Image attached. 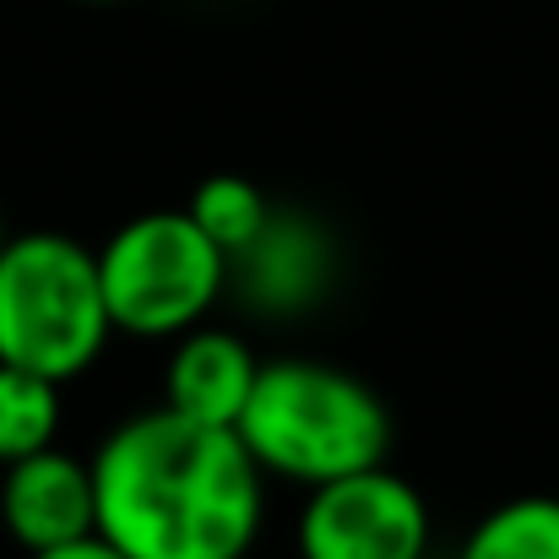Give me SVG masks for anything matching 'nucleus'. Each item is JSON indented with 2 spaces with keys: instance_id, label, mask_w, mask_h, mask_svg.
<instances>
[{
  "instance_id": "9",
  "label": "nucleus",
  "mask_w": 559,
  "mask_h": 559,
  "mask_svg": "<svg viewBox=\"0 0 559 559\" xmlns=\"http://www.w3.org/2000/svg\"><path fill=\"white\" fill-rule=\"evenodd\" d=\"M456 559H559V500L516 495L495 506L462 544Z\"/></svg>"
},
{
  "instance_id": "8",
  "label": "nucleus",
  "mask_w": 559,
  "mask_h": 559,
  "mask_svg": "<svg viewBox=\"0 0 559 559\" xmlns=\"http://www.w3.org/2000/svg\"><path fill=\"white\" fill-rule=\"evenodd\" d=\"M190 217L195 228L234 261V255H255L272 234V206L266 190L245 175H206L201 186L190 190Z\"/></svg>"
},
{
  "instance_id": "4",
  "label": "nucleus",
  "mask_w": 559,
  "mask_h": 559,
  "mask_svg": "<svg viewBox=\"0 0 559 559\" xmlns=\"http://www.w3.org/2000/svg\"><path fill=\"white\" fill-rule=\"evenodd\" d=\"M98 277L115 332L164 343L201 326V316L217 305L228 255L195 228L190 212L164 206L120 223L98 245Z\"/></svg>"
},
{
  "instance_id": "7",
  "label": "nucleus",
  "mask_w": 559,
  "mask_h": 559,
  "mask_svg": "<svg viewBox=\"0 0 559 559\" xmlns=\"http://www.w3.org/2000/svg\"><path fill=\"white\" fill-rule=\"evenodd\" d=\"M255 374H261V359L250 354V343H239L234 332H217V326H190L169 354L164 402L195 424L234 429L255 391Z\"/></svg>"
},
{
  "instance_id": "2",
  "label": "nucleus",
  "mask_w": 559,
  "mask_h": 559,
  "mask_svg": "<svg viewBox=\"0 0 559 559\" xmlns=\"http://www.w3.org/2000/svg\"><path fill=\"white\" fill-rule=\"evenodd\" d=\"M239 440L272 478L332 484L391 456V413L354 370L321 359H272L239 413Z\"/></svg>"
},
{
  "instance_id": "6",
  "label": "nucleus",
  "mask_w": 559,
  "mask_h": 559,
  "mask_svg": "<svg viewBox=\"0 0 559 559\" xmlns=\"http://www.w3.org/2000/svg\"><path fill=\"white\" fill-rule=\"evenodd\" d=\"M0 527L27 549H55L71 538L98 533V489H93V462L71 451H33L22 462H5L0 478Z\"/></svg>"
},
{
  "instance_id": "11",
  "label": "nucleus",
  "mask_w": 559,
  "mask_h": 559,
  "mask_svg": "<svg viewBox=\"0 0 559 559\" xmlns=\"http://www.w3.org/2000/svg\"><path fill=\"white\" fill-rule=\"evenodd\" d=\"M27 559H131L126 549H115L104 533H87V538H71V544H55V549H38Z\"/></svg>"
},
{
  "instance_id": "10",
  "label": "nucleus",
  "mask_w": 559,
  "mask_h": 559,
  "mask_svg": "<svg viewBox=\"0 0 559 559\" xmlns=\"http://www.w3.org/2000/svg\"><path fill=\"white\" fill-rule=\"evenodd\" d=\"M60 429V380L0 365V467L55 445Z\"/></svg>"
},
{
  "instance_id": "1",
  "label": "nucleus",
  "mask_w": 559,
  "mask_h": 559,
  "mask_svg": "<svg viewBox=\"0 0 559 559\" xmlns=\"http://www.w3.org/2000/svg\"><path fill=\"white\" fill-rule=\"evenodd\" d=\"M261 484L239 429L195 424L169 402L109 429L93 456L98 533L131 559H245Z\"/></svg>"
},
{
  "instance_id": "3",
  "label": "nucleus",
  "mask_w": 559,
  "mask_h": 559,
  "mask_svg": "<svg viewBox=\"0 0 559 559\" xmlns=\"http://www.w3.org/2000/svg\"><path fill=\"white\" fill-rule=\"evenodd\" d=\"M115 337L98 250L71 234H5L0 245V365L76 380Z\"/></svg>"
},
{
  "instance_id": "12",
  "label": "nucleus",
  "mask_w": 559,
  "mask_h": 559,
  "mask_svg": "<svg viewBox=\"0 0 559 559\" xmlns=\"http://www.w3.org/2000/svg\"><path fill=\"white\" fill-rule=\"evenodd\" d=\"M0 245H5V223H0Z\"/></svg>"
},
{
  "instance_id": "5",
  "label": "nucleus",
  "mask_w": 559,
  "mask_h": 559,
  "mask_svg": "<svg viewBox=\"0 0 559 559\" xmlns=\"http://www.w3.org/2000/svg\"><path fill=\"white\" fill-rule=\"evenodd\" d=\"M429 506L385 462L316 484L299 516V559H424Z\"/></svg>"
},
{
  "instance_id": "13",
  "label": "nucleus",
  "mask_w": 559,
  "mask_h": 559,
  "mask_svg": "<svg viewBox=\"0 0 559 559\" xmlns=\"http://www.w3.org/2000/svg\"><path fill=\"white\" fill-rule=\"evenodd\" d=\"M93 5H104V0H93Z\"/></svg>"
}]
</instances>
